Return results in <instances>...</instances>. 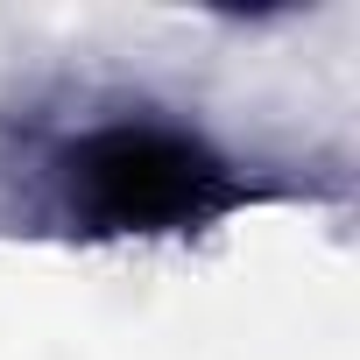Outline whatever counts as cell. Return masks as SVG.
Listing matches in <instances>:
<instances>
[{
	"instance_id": "obj_1",
	"label": "cell",
	"mask_w": 360,
	"mask_h": 360,
	"mask_svg": "<svg viewBox=\"0 0 360 360\" xmlns=\"http://www.w3.org/2000/svg\"><path fill=\"white\" fill-rule=\"evenodd\" d=\"M64 205L92 233H184L233 205V169L184 127L113 120L64 148Z\"/></svg>"
}]
</instances>
